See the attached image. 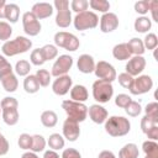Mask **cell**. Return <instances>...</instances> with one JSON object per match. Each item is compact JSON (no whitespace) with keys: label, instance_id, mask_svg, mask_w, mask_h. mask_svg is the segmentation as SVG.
<instances>
[{"label":"cell","instance_id":"24","mask_svg":"<svg viewBox=\"0 0 158 158\" xmlns=\"http://www.w3.org/2000/svg\"><path fill=\"white\" fill-rule=\"evenodd\" d=\"M138 147L135 143H127L120 149L118 158H138Z\"/></svg>","mask_w":158,"mask_h":158},{"label":"cell","instance_id":"2","mask_svg":"<svg viewBox=\"0 0 158 158\" xmlns=\"http://www.w3.org/2000/svg\"><path fill=\"white\" fill-rule=\"evenodd\" d=\"M31 47H32V41L31 40H28L27 37H23V36H17L15 40L6 41L2 44L1 51L5 56L12 57V56L27 52Z\"/></svg>","mask_w":158,"mask_h":158},{"label":"cell","instance_id":"11","mask_svg":"<svg viewBox=\"0 0 158 158\" xmlns=\"http://www.w3.org/2000/svg\"><path fill=\"white\" fill-rule=\"evenodd\" d=\"M153 86V80L149 75H139L138 78L133 79L132 86L130 89L132 95H141L148 93Z\"/></svg>","mask_w":158,"mask_h":158},{"label":"cell","instance_id":"45","mask_svg":"<svg viewBox=\"0 0 158 158\" xmlns=\"http://www.w3.org/2000/svg\"><path fill=\"white\" fill-rule=\"evenodd\" d=\"M135 11L141 14V15H144L149 11V1L148 0H141V1H137L135 4Z\"/></svg>","mask_w":158,"mask_h":158},{"label":"cell","instance_id":"51","mask_svg":"<svg viewBox=\"0 0 158 158\" xmlns=\"http://www.w3.org/2000/svg\"><path fill=\"white\" fill-rule=\"evenodd\" d=\"M157 10H158V2L156 0H152L149 1V11L152 12V17L154 21H158V17H157Z\"/></svg>","mask_w":158,"mask_h":158},{"label":"cell","instance_id":"21","mask_svg":"<svg viewBox=\"0 0 158 158\" xmlns=\"http://www.w3.org/2000/svg\"><path fill=\"white\" fill-rule=\"evenodd\" d=\"M70 98L73 101H78V102H84L85 100H88L89 94L88 90L84 85H74L70 89Z\"/></svg>","mask_w":158,"mask_h":158},{"label":"cell","instance_id":"55","mask_svg":"<svg viewBox=\"0 0 158 158\" xmlns=\"http://www.w3.org/2000/svg\"><path fill=\"white\" fill-rule=\"evenodd\" d=\"M21 158H40L35 152H26L21 156Z\"/></svg>","mask_w":158,"mask_h":158},{"label":"cell","instance_id":"16","mask_svg":"<svg viewBox=\"0 0 158 158\" xmlns=\"http://www.w3.org/2000/svg\"><path fill=\"white\" fill-rule=\"evenodd\" d=\"M63 135L70 142L77 141V138H79V135H80L79 123L77 121H73L70 118H67L64 121V123H63Z\"/></svg>","mask_w":158,"mask_h":158},{"label":"cell","instance_id":"12","mask_svg":"<svg viewBox=\"0 0 158 158\" xmlns=\"http://www.w3.org/2000/svg\"><path fill=\"white\" fill-rule=\"evenodd\" d=\"M141 128L148 138L156 141L158 138V118L144 115L141 120Z\"/></svg>","mask_w":158,"mask_h":158},{"label":"cell","instance_id":"3","mask_svg":"<svg viewBox=\"0 0 158 158\" xmlns=\"http://www.w3.org/2000/svg\"><path fill=\"white\" fill-rule=\"evenodd\" d=\"M62 107L68 115V118L79 122H83L88 116V107L83 102L73 101V100H64L62 102Z\"/></svg>","mask_w":158,"mask_h":158},{"label":"cell","instance_id":"42","mask_svg":"<svg viewBox=\"0 0 158 158\" xmlns=\"http://www.w3.org/2000/svg\"><path fill=\"white\" fill-rule=\"evenodd\" d=\"M10 73H12V67H11V64L6 60V58H5L4 56H0V78L7 75V74H10Z\"/></svg>","mask_w":158,"mask_h":158},{"label":"cell","instance_id":"47","mask_svg":"<svg viewBox=\"0 0 158 158\" xmlns=\"http://www.w3.org/2000/svg\"><path fill=\"white\" fill-rule=\"evenodd\" d=\"M144 111H146V115L147 116L158 118V104L157 102H149V104H147Z\"/></svg>","mask_w":158,"mask_h":158},{"label":"cell","instance_id":"52","mask_svg":"<svg viewBox=\"0 0 158 158\" xmlns=\"http://www.w3.org/2000/svg\"><path fill=\"white\" fill-rule=\"evenodd\" d=\"M98 158H116V157H115V154L111 151H101L99 153Z\"/></svg>","mask_w":158,"mask_h":158},{"label":"cell","instance_id":"26","mask_svg":"<svg viewBox=\"0 0 158 158\" xmlns=\"http://www.w3.org/2000/svg\"><path fill=\"white\" fill-rule=\"evenodd\" d=\"M23 89L28 94H35V93H37L40 90V83H38L36 75L30 74V75H27L25 78V80H23Z\"/></svg>","mask_w":158,"mask_h":158},{"label":"cell","instance_id":"33","mask_svg":"<svg viewBox=\"0 0 158 158\" xmlns=\"http://www.w3.org/2000/svg\"><path fill=\"white\" fill-rule=\"evenodd\" d=\"M46 147V141L43 138V136L41 135H35L32 136V146H31V151L32 152H42Z\"/></svg>","mask_w":158,"mask_h":158},{"label":"cell","instance_id":"17","mask_svg":"<svg viewBox=\"0 0 158 158\" xmlns=\"http://www.w3.org/2000/svg\"><path fill=\"white\" fill-rule=\"evenodd\" d=\"M88 114H89V117L91 118L93 122L95 123H104L107 118V111L105 107H102L101 105L99 104H94L91 105L90 107H88Z\"/></svg>","mask_w":158,"mask_h":158},{"label":"cell","instance_id":"29","mask_svg":"<svg viewBox=\"0 0 158 158\" xmlns=\"http://www.w3.org/2000/svg\"><path fill=\"white\" fill-rule=\"evenodd\" d=\"M152 26V22L148 17L146 16H141V17H137L136 21H135V30L137 32H141V33H144L147 32Z\"/></svg>","mask_w":158,"mask_h":158},{"label":"cell","instance_id":"6","mask_svg":"<svg viewBox=\"0 0 158 158\" xmlns=\"http://www.w3.org/2000/svg\"><path fill=\"white\" fill-rule=\"evenodd\" d=\"M54 43L57 47H62L70 52L77 51L80 46V42L77 36H74L73 33H69V32H64V31L57 32L54 35Z\"/></svg>","mask_w":158,"mask_h":158},{"label":"cell","instance_id":"46","mask_svg":"<svg viewBox=\"0 0 158 158\" xmlns=\"http://www.w3.org/2000/svg\"><path fill=\"white\" fill-rule=\"evenodd\" d=\"M131 101H132V100H131V98H130L127 94H118V95L116 96V99H115L116 106L122 107V109H125Z\"/></svg>","mask_w":158,"mask_h":158},{"label":"cell","instance_id":"4","mask_svg":"<svg viewBox=\"0 0 158 158\" xmlns=\"http://www.w3.org/2000/svg\"><path fill=\"white\" fill-rule=\"evenodd\" d=\"M114 95L112 84L105 80H96L93 84V96L98 102H107Z\"/></svg>","mask_w":158,"mask_h":158},{"label":"cell","instance_id":"44","mask_svg":"<svg viewBox=\"0 0 158 158\" xmlns=\"http://www.w3.org/2000/svg\"><path fill=\"white\" fill-rule=\"evenodd\" d=\"M158 44V38L154 33H148L146 37H144V42H143V46L144 48L147 49H154Z\"/></svg>","mask_w":158,"mask_h":158},{"label":"cell","instance_id":"27","mask_svg":"<svg viewBox=\"0 0 158 158\" xmlns=\"http://www.w3.org/2000/svg\"><path fill=\"white\" fill-rule=\"evenodd\" d=\"M57 121H58V116L54 111L52 110H47V111H43L42 115H41V122L44 127H54L57 125Z\"/></svg>","mask_w":158,"mask_h":158},{"label":"cell","instance_id":"37","mask_svg":"<svg viewBox=\"0 0 158 158\" xmlns=\"http://www.w3.org/2000/svg\"><path fill=\"white\" fill-rule=\"evenodd\" d=\"M125 111L128 116H132V117H136L141 114L142 111V107L139 105V102H136V101H131L126 107H125Z\"/></svg>","mask_w":158,"mask_h":158},{"label":"cell","instance_id":"56","mask_svg":"<svg viewBox=\"0 0 158 158\" xmlns=\"http://www.w3.org/2000/svg\"><path fill=\"white\" fill-rule=\"evenodd\" d=\"M146 158H158V154H147Z\"/></svg>","mask_w":158,"mask_h":158},{"label":"cell","instance_id":"22","mask_svg":"<svg viewBox=\"0 0 158 158\" xmlns=\"http://www.w3.org/2000/svg\"><path fill=\"white\" fill-rule=\"evenodd\" d=\"M0 81H1V85L2 88L7 91V93H14L17 86H19V81H17V78L14 73H10L2 78H0Z\"/></svg>","mask_w":158,"mask_h":158},{"label":"cell","instance_id":"8","mask_svg":"<svg viewBox=\"0 0 158 158\" xmlns=\"http://www.w3.org/2000/svg\"><path fill=\"white\" fill-rule=\"evenodd\" d=\"M94 73L100 80H105L109 83H112L116 79L115 68L112 67V64H110L105 60H100V62H98V64H95Z\"/></svg>","mask_w":158,"mask_h":158},{"label":"cell","instance_id":"38","mask_svg":"<svg viewBox=\"0 0 158 158\" xmlns=\"http://www.w3.org/2000/svg\"><path fill=\"white\" fill-rule=\"evenodd\" d=\"M30 59H31V63L35 64V65H42L46 60H44V57L42 54V51L41 48H36L31 52V56H30Z\"/></svg>","mask_w":158,"mask_h":158},{"label":"cell","instance_id":"31","mask_svg":"<svg viewBox=\"0 0 158 158\" xmlns=\"http://www.w3.org/2000/svg\"><path fill=\"white\" fill-rule=\"evenodd\" d=\"M30 70H31V64L25 59L19 60L15 65V72L20 77H27L30 74Z\"/></svg>","mask_w":158,"mask_h":158},{"label":"cell","instance_id":"28","mask_svg":"<svg viewBox=\"0 0 158 158\" xmlns=\"http://www.w3.org/2000/svg\"><path fill=\"white\" fill-rule=\"evenodd\" d=\"M127 47L130 49V53L131 54H135V56H142L144 53V46H143V41L139 40V38H132L128 41L127 43Z\"/></svg>","mask_w":158,"mask_h":158},{"label":"cell","instance_id":"1","mask_svg":"<svg viewBox=\"0 0 158 158\" xmlns=\"http://www.w3.org/2000/svg\"><path fill=\"white\" fill-rule=\"evenodd\" d=\"M131 123L123 116H111L105 121V131L111 137H121L130 132Z\"/></svg>","mask_w":158,"mask_h":158},{"label":"cell","instance_id":"54","mask_svg":"<svg viewBox=\"0 0 158 158\" xmlns=\"http://www.w3.org/2000/svg\"><path fill=\"white\" fill-rule=\"evenodd\" d=\"M5 0H0V19H5Z\"/></svg>","mask_w":158,"mask_h":158},{"label":"cell","instance_id":"10","mask_svg":"<svg viewBox=\"0 0 158 158\" xmlns=\"http://www.w3.org/2000/svg\"><path fill=\"white\" fill-rule=\"evenodd\" d=\"M22 26L23 31L28 36H37L41 32V23L35 17V15L31 11H27L22 15Z\"/></svg>","mask_w":158,"mask_h":158},{"label":"cell","instance_id":"34","mask_svg":"<svg viewBox=\"0 0 158 158\" xmlns=\"http://www.w3.org/2000/svg\"><path fill=\"white\" fill-rule=\"evenodd\" d=\"M42 51V54L44 57V60H51V59H54L57 56H58V49L56 46L53 44H46L41 48Z\"/></svg>","mask_w":158,"mask_h":158},{"label":"cell","instance_id":"41","mask_svg":"<svg viewBox=\"0 0 158 158\" xmlns=\"http://www.w3.org/2000/svg\"><path fill=\"white\" fill-rule=\"evenodd\" d=\"M117 80H118L120 85L123 86L125 89H131L132 83H133V77H131L127 73H121V74H118Z\"/></svg>","mask_w":158,"mask_h":158},{"label":"cell","instance_id":"9","mask_svg":"<svg viewBox=\"0 0 158 158\" xmlns=\"http://www.w3.org/2000/svg\"><path fill=\"white\" fill-rule=\"evenodd\" d=\"M72 65H73V58L70 56H68V54H62L54 62V64L52 67L51 75H53L56 78L62 77V75H65L70 70Z\"/></svg>","mask_w":158,"mask_h":158},{"label":"cell","instance_id":"40","mask_svg":"<svg viewBox=\"0 0 158 158\" xmlns=\"http://www.w3.org/2000/svg\"><path fill=\"white\" fill-rule=\"evenodd\" d=\"M17 143H19V147L21 149H31V146H32V136H30L27 133H22V135H20Z\"/></svg>","mask_w":158,"mask_h":158},{"label":"cell","instance_id":"18","mask_svg":"<svg viewBox=\"0 0 158 158\" xmlns=\"http://www.w3.org/2000/svg\"><path fill=\"white\" fill-rule=\"evenodd\" d=\"M31 12L35 15V17L37 20L47 19L53 14V6L48 2H36L32 6Z\"/></svg>","mask_w":158,"mask_h":158},{"label":"cell","instance_id":"39","mask_svg":"<svg viewBox=\"0 0 158 158\" xmlns=\"http://www.w3.org/2000/svg\"><path fill=\"white\" fill-rule=\"evenodd\" d=\"M89 6V2L86 0H73L70 2V7L73 11H75L77 14H80V12H84L86 11Z\"/></svg>","mask_w":158,"mask_h":158},{"label":"cell","instance_id":"19","mask_svg":"<svg viewBox=\"0 0 158 158\" xmlns=\"http://www.w3.org/2000/svg\"><path fill=\"white\" fill-rule=\"evenodd\" d=\"M77 67L79 69V72L84 73V74H90L94 72L95 69V62H94V58L89 54H81L79 58H78V63H77Z\"/></svg>","mask_w":158,"mask_h":158},{"label":"cell","instance_id":"15","mask_svg":"<svg viewBox=\"0 0 158 158\" xmlns=\"http://www.w3.org/2000/svg\"><path fill=\"white\" fill-rule=\"evenodd\" d=\"M146 67V59L142 56H135L133 58H130L126 64V73L131 77H136L143 72Z\"/></svg>","mask_w":158,"mask_h":158},{"label":"cell","instance_id":"14","mask_svg":"<svg viewBox=\"0 0 158 158\" xmlns=\"http://www.w3.org/2000/svg\"><path fill=\"white\" fill-rule=\"evenodd\" d=\"M118 27V17L114 12H106L100 19V30L104 33L115 31Z\"/></svg>","mask_w":158,"mask_h":158},{"label":"cell","instance_id":"36","mask_svg":"<svg viewBox=\"0 0 158 158\" xmlns=\"http://www.w3.org/2000/svg\"><path fill=\"white\" fill-rule=\"evenodd\" d=\"M11 35H12V28L10 23L5 21H0V40L6 42L11 37Z\"/></svg>","mask_w":158,"mask_h":158},{"label":"cell","instance_id":"43","mask_svg":"<svg viewBox=\"0 0 158 158\" xmlns=\"http://www.w3.org/2000/svg\"><path fill=\"white\" fill-rule=\"evenodd\" d=\"M143 152L147 154H158V144L154 141H146L142 144Z\"/></svg>","mask_w":158,"mask_h":158},{"label":"cell","instance_id":"50","mask_svg":"<svg viewBox=\"0 0 158 158\" xmlns=\"http://www.w3.org/2000/svg\"><path fill=\"white\" fill-rule=\"evenodd\" d=\"M9 142L7 139L0 133V156H5L9 152Z\"/></svg>","mask_w":158,"mask_h":158},{"label":"cell","instance_id":"20","mask_svg":"<svg viewBox=\"0 0 158 158\" xmlns=\"http://www.w3.org/2000/svg\"><path fill=\"white\" fill-rule=\"evenodd\" d=\"M4 122L9 126H14L19 121V111L17 107H2L1 109Z\"/></svg>","mask_w":158,"mask_h":158},{"label":"cell","instance_id":"53","mask_svg":"<svg viewBox=\"0 0 158 158\" xmlns=\"http://www.w3.org/2000/svg\"><path fill=\"white\" fill-rule=\"evenodd\" d=\"M43 158H60L59 154L56 152V151H46L44 154H43Z\"/></svg>","mask_w":158,"mask_h":158},{"label":"cell","instance_id":"49","mask_svg":"<svg viewBox=\"0 0 158 158\" xmlns=\"http://www.w3.org/2000/svg\"><path fill=\"white\" fill-rule=\"evenodd\" d=\"M60 158H81L80 153L74 148H67L63 151Z\"/></svg>","mask_w":158,"mask_h":158},{"label":"cell","instance_id":"25","mask_svg":"<svg viewBox=\"0 0 158 158\" xmlns=\"http://www.w3.org/2000/svg\"><path fill=\"white\" fill-rule=\"evenodd\" d=\"M19 17H20V7L16 4H6V6H5V19L9 22L15 23V22H17Z\"/></svg>","mask_w":158,"mask_h":158},{"label":"cell","instance_id":"5","mask_svg":"<svg viewBox=\"0 0 158 158\" xmlns=\"http://www.w3.org/2000/svg\"><path fill=\"white\" fill-rule=\"evenodd\" d=\"M73 22H74V27L78 31H85L89 28H95L99 23V17L93 11H84L77 14Z\"/></svg>","mask_w":158,"mask_h":158},{"label":"cell","instance_id":"57","mask_svg":"<svg viewBox=\"0 0 158 158\" xmlns=\"http://www.w3.org/2000/svg\"><path fill=\"white\" fill-rule=\"evenodd\" d=\"M0 114H1V107H0Z\"/></svg>","mask_w":158,"mask_h":158},{"label":"cell","instance_id":"30","mask_svg":"<svg viewBox=\"0 0 158 158\" xmlns=\"http://www.w3.org/2000/svg\"><path fill=\"white\" fill-rule=\"evenodd\" d=\"M48 146L52 148V151L62 149L64 147V138L59 133H52L48 138Z\"/></svg>","mask_w":158,"mask_h":158},{"label":"cell","instance_id":"13","mask_svg":"<svg viewBox=\"0 0 158 158\" xmlns=\"http://www.w3.org/2000/svg\"><path fill=\"white\" fill-rule=\"evenodd\" d=\"M72 83H73L72 78L67 74L62 75V77H58L52 84V90H53L54 94L63 96L72 89Z\"/></svg>","mask_w":158,"mask_h":158},{"label":"cell","instance_id":"48","mask_svg":"<svg viewBox=\"0 0 158 158\" xmlns=\"http://www.w3.org/2000/svg\"><path fill=\"white\" fill-rule=\"evenodd\" d=\"M19 106V102L15 98H11V96H6L1 100L0 102V107H17Z\"/></svg>","mask_w":158,"mask_h":158},{"label":"cell","instance_id":"23","mask_svg":"<svg viewBox=\"0 0 158 158\" xmlns=\"http://www.w3.org/2000/svg\"><path fill=\"white\" fill-rule=\"evenodd\" d=\"M112 56L117 59V60H126V59H130L131 57V53H130V49L127 47V43H120V44H116L112 49Z\"/></svg>","mask_w":158,"mask_h":158},{"label":"cell","instance_id":"35","mask_svg":"<svg viewBox=\"0 0 158 158\" xmlns=\"http://www.w3.org/2000/svg\"><path fill=\"white\" fill-rule=\"evenodd\" d=\"M36 78L40 83V86H48L51 81V74L46 69H38L36 73Z\"/></svg>","mask_w":158,"mask_h":158},{"label":"cell","instance_id":"7","mask_svg":"<svg viewBox=\"0 0 158 158\" xmlns=\"http://www.w3.org/2000/svg\"><path fill=\"white\" fill-rule=\"evenodd\" d=\"M54 6L57 9V16H56V23L57 26L65 28L72 23V14L69 10V2L67 0H56Z\"/></svg>","mask_w":158,"mask_h":158},{"label":"cell","instance_id":"32","mask_svg":"<svg viewBox=\"0 0 158 158\" xmlns=\"http://www.w3.org/2000/svg\"><path fill=\"white\" fill-rule=\"evenodd\" d=\"M89 5H90V7L93 10H98V11H100L102 14H106L109 11V9H110V4L106 0H90Z\"/></svg>","mask_w":158,"mask_h":158}]
</instances>
